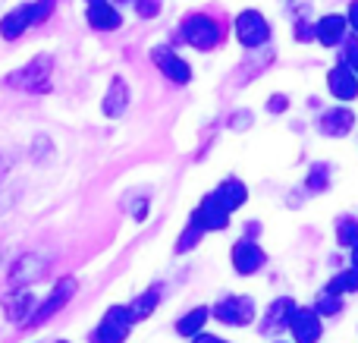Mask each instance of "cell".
Returning <instances> with one entry per match:
<instances>
[{
    "label": "cell",
    "mask_w": 358,
    "mask_h": 343,
    "mask_svg": "<svg viewBox=\"0 0 358 343\" xmlns=\"http://www.w3.org/2000/svg\"><path fill=\"white\" fill-rule=\"evenodd\" d=\"M179 31H182V41L192 44L195 50H214L223 38L220 22H217L214 16H208V13H192V16H185Z\"/></svg>",
    "instance_id": "cell-1"
},
{
    "label": "cell",
    "mask_w": 358,
    "mask_h": 343,
    "mask_svg": "<svg viewBox=\"0 0 358 343\" xmlns=\"http://www.w3.org/2000/svg\"><path fill=\"white\" fill-rule=\"evenodd\" d=\"M50 73H54V63L48 54H38L35 60H29L22 69L10 73L3 79V85L10 88H22V92H50Z\"/></svg>",
    "instance_id": "cell-2"
},
{
    "label": "cell",
    "mask_w": 358,
    "mask_h": 343,
    "mask_svg": "<svg viewBox=\"0 0 358 343\" xmlns=\"http://www.w3.org/2000/svg\"><path fill=\"white\" fill-rule=\"evenodd\" d=\"M136 328L129 309L126 306H107V312L101 315L98 328L92 331V343H126Z\"/></svg>",
    "instance_id": "cell-3"
},
{
    "label": "cell",
    "mask_w": 358,
    "mask_h": 343,
    "mask_svg": "<svg viewBox=\"0 0 358 343\" xmlns=\"http://www.w3.org/2000/svg\"><path fill=\"white\" fill-rule=\"evenodd\" d=\"M255 315H258V309H255V300L252 296H223L220 302H217L214 309H210V318H217L220 325L227 328H245L255 321Z\"/></svg>",
    "instance_id": "cell-4"
},
{
    "label": "cell",
    "mask_w": 358,
    "mask_h": 343,
    "mask_svg": "<svg viewBox=\"0 0 358 343\" xmlns=\"http://www.w3.org/2000/svg\"><path fill=\"white\" fill-rule=\"evenodd\" d=\"M233 31L242 48H264L271 41V22L258 10H242L233 22Z\"/></svg>",
    "instance_id": "cell-5"
},
{
    "label": "cell",
    "mask_w": 358,
    "mask_h": 343,
    "mask_svg": "<svg viewBox=\"0 0 358 343\" xmlns=\"http://www.w3.org/2000/svg\"><path fill=\"white\" fill-rule=\"evenodd\" d=\"M229 262H233V271L239 277H252L267 265V252L261 249L255 239L242 237V239H236L233 249H229Z\"/></svg>",
    "instance_id": "cell-6"
},
{
    "label": "cell",
    "mask_w": 358,
    "mask_h": 343,
    "mask_svg": "<svg viewBox=\"0 0 358 343\" xmlns=\"http://www.w3.org/2000/svg\"><path fill=\"white\" fill-rule=\"evenodd\" d=\"M151 60H155V66L161 69L173 85H189L192 82V66L176 54L173 48H170V44H157V48H151Z\"/></svg>",
    "instance_id": "cell-7"
},
{
    "label": "cell",
    "mask_w": 358,
    "mask_h": 343,
    "mask_svg": "<svg viewBox=\"0 0 358 343\" xmlns=\"http://www.w3.org/2000/svg\"><path fill=\"white\" fill-rule=\"evenodd\" d=\"M48 271V258L41 255V252H25V255H19L16 262L10 265V284L13 287H31V284L38 281V277Z\"/></svg>",
    "instance_id": "cell-8"
},
{
    "label": "cell",
    "mask_w": 358,
    "mask_h": 343,
    "mask_svg": "<svg viewBox=\"0 0 358 343\" xmlns=\"http://www.w3.org/2000/svg\"><path fill=\"white\" fill-rule=\"evenodd\" d=\"M286 328H289V337L296 343H317L324 334L321 315H317L315 309H299V306H296V312H292V318Z\"/></svg>",
    "instance_id": "cell-9"
},
{
    "label": "cell",
    "mask_w": 358,
    "mask_h": 343,
    "mask_svg": "<svg viewBox=\"0 0 358 343\" xmlns=\"http://www.w3.org/2000/svg\"><path fill=\"white\" fill-rule=\"evenodd\" d=\"M229 218H233V214H229L227 208H223L220 202L214 199V195H204L201 205L192 211L189 220H195V224L201 227L204 233H217V230H227V227H229Z\"/></svg>",
    "instance_id": "cell-10"
},
{
    "label": "cell",
    "mask_w": 358,
    "mask_h": 343,
    "mask_svg": "<svg viewBox=\"0 0 358 343\" xmlns=\"http://www.w3.org/2000/svg\"><path fill=\"white\" fill-rule=\"evenodd\" d=\"M35 302H38V293L29 287H19L13 293L3 296V312L13 325H31V312H35Z\"/></svg>",
    "instance_id": "cell-11"
},
{
    "label": "cell",
    "mask_w": 358,
    "mask_h": 343,
    "mask_svg": "<svg viewBox=\"0 0 358 343\" xmlns=\"http://www.w3.org/2000/svg\"><path fill=\"white\" fill-rule=\"evenodd\" d=\"M129 101H132V92H129V85H126V79L123 76H113L110 88H107L104 101H101V113H104L107 120H120L129 111Z\"/></svg>",
    "instance_id": "cell-12"
},
{
    "label": "cell",
    "mask_w": 358,
    "mask_h": 343,
    "mask_svg": "<svg viewBox=\"0 0 358 343\" xmlns=\"http://www.w3.org/2000/svg\"><path fill=\"white\" fill-rule=\"evenodd\" d=\"M352 126H355V113L349 111V107H330V111H324L321 120H317V130H321L327 139L349 136Z\"/></svg>",
    "instance_id": "cell-13"
},
{
    "label": "cell",
    "mask_w": 358,
    "mask_h": 343,
    "mask_svg": "<svg viewBox=\"0 0 358 343\" xmlns=\"http://www.w3.org/2000/svg\"><path fill=\"white\" fill-rule=\"evenodd\" d=\"M292 312H296V302L289 300V296H280V300H273L271 306H267V312H264V318H261V334H277V331H283L286 325H289V318H292Z\"/></svg>",
    "instance_id": "cell-14"
},
{
    "label": "cell",
    "mask_w": 358,
    "mask_h": 343,
    "mask_svg": "<svg viewBox=\"0 0 358 343\" xmlns=\"http://www.w3.org/2000/svg\"><path fill=\"white\" fill-rule=\"evenodd\" d=\"M327 88L336 101H355L358 98V79L346 63H340V66H334L327 73Z\"/></svg>",
    "instance_id": "cell-15"
},
{
    "label": "cell",
    "mask_w": 358,
    "mask_h": 343,
    "mask_svg": "<svg viewBox=\"0 0 358 343\" xmlns=\"http://www.w3.org/2000/svg\"><path fill=\"white\" fill-rule=\"evenodd\" d=\"M346 16H340V13H327V16L317 19L315 25V41L324 44V48H336V44H343V38H346Z\"/></svg>",
    "instance_id": "cell-16"
},
{
    "label": "cell",
    "mask_w": 358,
    "mask_h": 343,
    "mask_svg": "<svg viewBox=\"0 0 358 343\" xmlns=\"http://www.w3.org/2000/svg\"><path fill=\"white\" fill-rule=\"evenodd\" d=\"M73 293H76V277H63V281H57V287L50 290V296L38 306V312H35V318L31 321H44V318H50L54 312H60V309L73 300Z\"/></svg>",
    "instance_id": "cell-17"
},
{
    "label": "cell",
    "mask_w": 358,
    "mask_h": 343,
    "mask_svg": "<svg viewBox=\"0 0 358 343\" xmlns=\"http://www.w3.org/2000/svg\"><path fill=\"white\" fill-rule=\"evenodd\" d=\"M88 25L98 31H117L123 25V16H120V6H113L110 0H101V4H88L85 13Z\"/></svg>",
    "instance_id": "cell-18"
},
{
    "label": "cell",
    "mask_w": 358,
    "mask_h": 343,
    "mask_svg": "<svg viewBox=\"0 0 358 343\" xmlns=\"http://www.w3.org/2000/svg\"><path fill=\"white\" fill-rule=\"evenodd\" d=\"M210 195H214V199L220 202V205L227 208L229 214H233V211H239V208L248 202V189H245V183H242V180H236V176H227V180H223L220 186H217Z\"/></svg>",
    "instance_id": "cell-19"
},
{
    "label": "cell",
    "mask_w": 358,
    "mask_h": 343,
    "mask_svg": "<svg viewBox=\"0 0 358 343\" xmlns=\"http://www.w3.org/2000/svg\"><path fill=\"white\" fill-rule=\"evenodd\" d=\"M29 25H31V4H22V6L10 10L3 19H0V35H3L6 41H16Z\"/></svg>",
    "instance_id": "cell-20"
},
{
    "label": "cell",
    "mask_w": 358,
    "mask_h": 343,
    "mask_svg": "<svg viewBox=\"0 0 358 343\" xmlns=\"http://www.w3.org/2000/svg\"><path fill=\"white\" fill-rule=\"evenodd\" d=\"M208 318H210V309L208 306H195L192 312H185L182 318L176 321V334L179 337H198V334L204 331V325H208Z\"/></svg>",
    "instance_id": "cell-21"
},
{
    "label": "cell",
    "mask_w": 358,
    "mask_h": 343,
    "mask_svg": "<svg viewBox=\"0 0 358 343\" xmlns=\"http://www.w3.org/2000/svg\"><path fill=\"white\" fill-rule=\"evenodd\" d=\"M157 302H161V290L157 287H151V290H145V293H138L136 300L129 302V315H132V321H145V318H151V315H155V309H157Z\"/></svg>",
    "instance_id": "cell-22"
},
{
    "label": "cell",
    "mask_w": 358,
    "mask_h": 343,
    "mask_svg": "<svg viewBox=\"0 0 358 343\" xmlns=\"http://www.w3.org/2000/svg\"><path fill=\"white\" fill-rule=\"evenodd\" d=\"M324 290H327V293H334V296L355 293V290H358V268H346V271H340V274H334Z\"/></svg>",
    "instance_id": "cell-23"
},
{
    "label": "cell",
    "mask_w": 358,
    "mask_h": 343,
    "mask_svg": "<svg viewBox=\"0 0 358 343\" xmlns=\"http://www.w3.org/2000/svg\"><path fill=\"white\" fill-rule=\"evenodd\" d=\"M330 183V164L327 161H317L308 167V176H305V189L308 192H324Z\"/></svg>",
    "instance_id": "cell-24"
},
{
    "label": "cell",
    "mask_w": 358,
    "mask_h": 343,
    "mask_svg": "<svg viewBox=\"0 0 358 343\" xmlns=\"http://www.w3.org/2000/svg\"><path fill=\"white\" fill-rule=\"evenodd\" d=\"M336 243L340 246H355L358 243V220L355 218H340L336 220Z\"/></svg>",
    "instance_id": "cell-25"
},
{
    "label": "cell",
    "mask_w": 358,
    "mask_h": 343,
    "mask_svg": "<svg viewBox=\"0 0 358 343\" xmlns=\"http://www.w3.org/2000/svg\"><path fill=\"white\" fill-rule=\"evenodd\" d=\"M315 312L317 315H340L343 312V296H334L327 290H321L315 300Z\"/></svg>",
    "instance_id": "cell-26"
},
{
    "label": "cell",
    "mask_w": 358,
    "mask_h": 343,
    "mask_svg": "<svg viewBox=\"0 0 358 343\" xmlns=\"http://www.w3.org/2000/svg\"><path fill=\"white\" fill-rule=\"evenodd\" d=\"M201 237H204V230L195 224V220H189V227H185L182 233H179V243H176V252H189V249H195L198 243H201Z\"/></svg>",
    "instance_id": "cell-27"
},
{
    "label": "cell",
    "mask_w": 358,
    "mask_h": 343,
    "mask_svg": "<svg viewBox=\"0 0 358 343\" xmlns=\"http://www.w3.org/2000/svg\"><path fill=\"white\" fill-rule=\"evenodd\" d=\"M54 6H57V0H35L31 4V25H41L54 13Z\"/></svg>",
    "instance_id": "cell-28"
},
{
    "label": "cell",
    "mask_w": 358,
    "mask_h": 343,
    "mask_svg": "<svg viewBox=\"0 0 358 343\" xmlns=\"http://www.w3.org/2000/svg\"><path fill=\"white\" fill-rule=\"evenodd\" d=\"M292 31H296V41H299V44H308V41H315V25H311L308 19H296V25H292Z\"/></svg>",
    "instance_id": "cell-29"
},
{
    "label": "cell",
    "mask_w": 358,
    "mask_h": 343,
    "mask_svg": "<svg viewBox=\"0 0 358 343\" xmlns=\"http://www.w3.org/2000/svg\"><path fill=\"white\" fill-rule=\"evenodd\" d=\"M340 63H346V66L355 73V79H358V41H355V38L346 44V50H343V60H340Z\"/></svg>",
    "instance_id": "cell-30"
},
{
    "label": "cell",
    "mask_w": 358,
    "mask_h": 343,
    "mask_svg": "<svg viewBox=\"0 0 358 343\" xmlns=\"http://www.w3.org/2000/svg\"><path fill=\"white\" fill-rule=\"evenodd\" d=\"M136 13L142 19H151L161 13V0H136Z\"/></svg>",
    "instance_id": "cell-31"
},
{
    "label": "cell",
    "mask_w": 358,
    "mask_h": 343,
    "mask_svg": "<svg viewBox=\"0 0 358 343\" xmlns=\"http://www.w3.org/2000/svg\"><path fill=\"white\" fill-rule=\"evenodd\" d=\"M286 111H289V98H286V94H273V98L267 101V113H273V117L286 113Z\"/></svg>",
    "instance_id": "cell-32"
},
{
    "label": "cell",
    "mask_w": 358,
    "mask_h": 343,
    "mask_svg": "<svg viewBox=\"0 0 358 343\" xmlns=\"http://www.w3.org/2000/svg\"><path fill=\"white\" fill-rule=\"evenodd\" d=\"M236 113H239V117H229V126H233V130H245V126L248 123H252V113H248V111H236Z\"/></svg>",
    "instance_id": "cell-33"
},
{
    "label": "cell",
    "mask_w": 358,
    "mask_h": 343,
    "mask_svg": "<svg viewBox=\"0 0 358 343\" xmlns=\"http://www.w3.org/2000/svg\"><path fill=\"white\" fill-rule=\"evenodd\" d=\"M346 22L352 25V29L358 31V0H352V4H349V13H346Z\"/></svg>",
    "instance_id": "cell-34"
},
{
    "label": "cell",
    "mask_w": 358,
    "mask_h": 343,
    "mask_svg": "<svg viewBox=\"0 0 358 343\" xmlns=\"http://www.w3.org/2000/svg\"><path fill=\"white\" fill-rule=\"evenodd\" d=\"M192 343H229V340H223V337H217V334H198V337H192Z\"/></svg>",
    "instance_id": "cell-35"
},
{
    "label": "cell",
    "mask_w": 358,
    "mask_h": 343,
    "mask_svg": "<svg viewBox=\"0 0 358 343\" xmlns=\"http://www.w3.org/2000/svg\"><path fill=\"white\" fill-rule=\"evenodd\" d=\"M352 265H355V268H358V243L352 246Z\"/></svg>",
    "instance_id": "cell-36"
},
{
    "label": "cell",
    "mask_w": 358,
    "mask_h": 343,
    "mask_svg": "<svg viewBox=\"0 0 358 343\" xmlns=\"http://www.w3.org/2000/svg\"><path fill=\"white\" fill-rule=\"evenodd\" d=\"M3 176H6V164H0V183H3Z\"/></svg>",
    "instance_id": "cell-37"
},
{
    "label": "cell",
    "mask_w": 358,
    "mask_h": 343,
    "mask_svg": "<svg viewBox=\"0 0 358 343\" xmlns=\"http://www.w3.org/2000/svg\"><path fill=\"white\" fill-rule=\"evenodd\" d=\"M88 4H101V0H88Z\"/></svg>",
    "instance_id": "cell-38"
},
{
    "label": "cell",
    "mask_w": 358,
    "mask_h": 343,
    "mask_svg": "<svg viewBox=\"0 0 358 343\" xmlns=\"http://www.w3.org/2000/svg\"><path fill=\"white\" fill-rule=\"evenodd\" d=\"M54 343H69V340H54Z\"/></svg>",
    "instance_id": "cell-39"
},
{
    "label": "cell",
    "mask_w": 358,
    "mask_h": 343,
    "mask_svg": "<svg viewBox=\"0 0 358 343\" xmlns=\"http://www.w3.org/2000/svg\"><path fill=\"white\" fill-rule=\"evenodd\" d=\"M273 343H286V340H273Z\"/></svg>",
    "instance_id": "cell-40"
}]
</instances>
